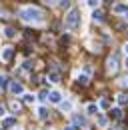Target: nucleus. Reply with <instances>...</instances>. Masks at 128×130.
Here are the masks:
<instances>
[{"label": "nucleus", "instance_id": "nucleus-1", "mask_svg": "<svg viewBox=\"0 0 128 130\" xmlns=\"http://www.w3.org/2000/svg\"><path fill=\"white\" fill-rule=\"evenodd\" d=\"M20 18L24 20V22H40L42 20V12L38 10V8H22L20 10Z\"/></svg>", "mask_w": 128, "mask_h": 130}, {"label": "nucleus", "instance_id": "nucleus-2", "mask_svg": "<svg viewBox=\"0 0 128 130\" xmlns=\"http://www.w3.org/2000/svg\"><path fill=\"white\" fill-rule=\"evenodd\" d=\"M66 26H68L70 30H78L80 28V12L76 8H72V10L68 12V16H66Z\"/></svg>", "mask_w": 128, "mask_h": 130}, {"label": "nucleus", "instance_id": "nucleus-3", "mask_svg": "<svg viewBox=\"0 0 128 130\" xmlns=\"http://www.w3.org/2000/svg\"><path fill=\"white\" fill-rule=\"evenodd\" d=\"M8 88H10V92H12V94H22V92H24V86H22L20 82H10V84H8Z\"/></svg>", "mask_w": 128, "mask_h": 130}, {"label": "nucleus", "instance_id": "nucleus-4", "mask_svg": "<svg viewBox=\"0 0 128 130\" xmlns=\"http://www.w3.org/2000/svg\"><path fill=\"white\" fill-rule=\"evenodd\" d=\"M48 98H50V102H54V104H60V102H62V94H60V92H56V90H54V92H50Z\"/></svg>", "mask_w": 128, "mask_h": 130}, {"label": "nucleus", "instance_id": "nucleus-5", "mask_svg": "<svg viewBox=\"0 0 128 130\" xmlns=\"http://www.w3.org/2000/svg\"><path fill=\"white\" fill-rule=\"evenodd\" d=\"M12 54H14V50H12V48H4V52H2V60H10Z\"/></svg>", "mask_w": 128, "mask_h": 130}, {"label": "nucleus", "instance_id": "nucleus-6", "mask_svg": "<svg viewBox=\"0 0 128 130\" xmlns=\"http://www.w3.org/2000/svg\"><path fill=\"white\" fill-rule=\"evenodd\" d=\"M48 80L52 82V84H56V82H60V74L58 72H50L48 74Z\"/></svg>", "mask_w": 128, "mask_h": 130}, {"label": "nucleus", "instance_id": "nucleus-7", "mask_svg": "<svg viewBox=\"0 0 128 130\" xmlns=\"http://www.w3.org/2000/svg\"><path fill=\"white\" fill-rule=\"evenodd\" d=\"M98 108H100L98 104H88V106H86V112L88 114H98Z\"/></svg>", "mask_w": 128, "mask_h": 130}, {"label": "nucleus", "instance_id": "nucleus-8", "mask_svg": "<svg viewBox=\"0 0 128 130\" xmlns=\"http://www.w3.org/2000/svg\"><path fill=\"white\" fill-rule=\"evenodd\" d=\"M92 18H94V20H98V22H102V20H104V14H102V12L96 8L94 12H92Z\"/></svg>", "mask_w": 128, "mask_h": 130}, {"label": "nucleus", "instance_id": "nucleus-9", "mask_svg": "<svg viewBox=\"0 0 128 130\" xmlns=\"http://www.w3.org/2000/svg\"><path fill=\"white\" fill-rule=\"evenodd\" d=\"M116 62H118V56L114 54V56L110 58V62H108V68H110V70H116Z\"/></svg>", "mask_w": 128, "mask_h": 130}, {"label": "nucleus", "instance_id": "nucleus-10", "mask_svg": "<svg viewBox=\"0 0 128 130\" xmlns=\"http://www.w3.org/2000/svg\"><path fill=\"white\" fill-rule=\"evenodd\" d=\"M126 10H128L126 4H116V6H114V12H126Z\"/></svg>", "mask_w": 128, "mask_h": 130}, {"label": "nucleus", "instance_id": "nucleus-11", "mask_svg": "<svg viewBox=\"0 0 128 130\" xmlns=\"http://www.w3.org/2000/svg\"><path fill=\"white\" fill-rule=\"evenodd\" d=\"M100 108H104V110H108V108H110V102H108L106 98H102V100H100Z\"/></svg>", "mask_w": 128, "mask_h": 130}, {"label": "nucleus", "instance_id": "nucleus-12", "mask_svg": "<svg viewBox=\"0 0 128 130\" xmlns=\"http://www.w3.org/2000/svg\"><path fill=\"white\" fill-rule=\"evenodd\" d=\"M38 116H40L42 120H46V118H48V110H46V108H40V110H38Z\"/></svg>", "mask_w": 128, "mask_h": 130}, {"label": "nucleus", "instance_id": "nucleus-13", "mask_svg": "<svg viewBox=\"0 0 128 130\" xmlns=\"http://www.w3.org/2000/svg\"><path fill=\"white\" fill-rule=\"evenodd\" d=\"M110 116H112V118H120V116H122L120 108H114V110H110Z\"/></svg>", "mask_w": 128, "mask_h": 130}, {"label": "nucleus", "instance_id": "nucleus-14", "mask_svg": "<svg viewBox=\"0 0 128 130\" xmlns=\"http://www.w3.org/2000/svg\"><path fill=\"white\" fill-rule=\"evenodd\" d=\"M16 118H4V126H14Z\"/></svg>", "mask_w": 128, "mask_h": 130}, {"label": "nucleus", "instance_id": "nucleus-15", "mask_svg": "<svg viewBox=\"0 0 128 130\" xmlns=\"http://www.w3.org/2000/svg\"><path fill=\"white\" fill-rule=\"evenodd\" d=\"M118 102L120 104H128V96L126 94H118Z\"/></svg>", "mask_w": 128, "mask_h": 130}, {"label": "nucleus", "instance_id": "nucleus-16", "mask_svg": "<svg viewBox=\"0 0 128 130\" xmlns=\"http://www.w3.org/2000/svg\"><path fill=\"white\" fill-rule=\"evenodd\" d=\"M60 108H62V110H70L72 104H70V102H60Z\"/></svg>", "mask_w": 128, "mask_h": 130}, {"label": "nucleus", "instance_id": "nucleus-17", "mask_svg": "<svg viewBox=\"0 0 128 130\" xmlns=\"http://www.w3.org/2000/svg\"><path fill=\"white\" fill-rule=\"evenodd\" d=\"M74 122H76V124H82V126L86 124V120H84L82 116H74Z\"/></svg>", "mask_w": 128, "mask_h": 130}, {"label": "nucleus", "instance_id": "nucleus-18", "mask_svg": "<svg viewBox=\"0 0 128 130\" xmlns=\"http://www.w3.org/2000/svg\"><path fill=\"white\" fill-rule=\"evenodd\" d=\"M98 4H100V0H88V6L90 8H98Z\"/></svg>", "mask_w": 128, "mask_h": 130}, {"label": "nucleus", "instance_id": "nucleus-19", "mask_svg": "<svg viewBox=\"0 0 128 130\" xmlns=\"http://www.w3.org/2000/svg\"><path fill=\"white\" fill-rule=\"evenodd\" d=\"M78 82L86 86V84H88V76H84V74H82V76H78Z\"/></svg>", "mask_w": 128, "mask_h": 130}, {"label": "nucleus", "instance_id": "nucleus-20", "mask_svg": "<svg viewBox=\"0 0 128 130\" xmlns=\"http://www.w3.org/2000/svg\"><path fill=\"white\" fill-rule=\"evenodd\" d=\"M98 124H100V126H106V124H108V120H106L104 116H100V118H98Z\"/></svg>", "mask_w": 128, "mask_h": 130}, {"label": "nucleus", "instance_id": "nucleus-21", "mask_svg": "<svg viewBox=\"0 0 128 130\" xmlns=\"http://www.w3.org/2000/svg\"><path fill=\"white\" fill-rule=\"evenodd\" d=\"M24 102H28V104L34 102V96H32V94H24Z\"/></svg>", "mask_w": 128, "mask_h": 130}, {"label": "nucleus", "instance_id": "nucleus-22", "mask_svg": "<svg viewBox=\"0 0 128 130\" xmlns=\"http://www.w3.org/2000/svg\"><path fill=\"white\" fill-rule=\"evenodd\" d=\"M6 36H8V38H14V30H12V28H6Z\"/></svg>", "mask_w": 128, "mask_h": 130}, {"label": "nucleus", "instance_id": "nucleus-23", "mask_svg": "<svg viewBox=\"0 0 128 130\" xmlns=\"http://www.w3.org/2000/svg\"><path fill=\"white\" fill-rule=\"evenodd\" d=\"M22 68H24V70H30V68H32V62H30V60H26V62H24V66H22Z\"/></svg>", "mask_w": 128, "mask_h": 130}, {"label": "nucleus", "instance_id": "nucleus-24", "mask_svg": "<svg viewBox=\"0 0 128 130\" xmlns=\"http://www.w3.org/2000/svg\"><path fill=\"white\" fill-rule=\"evenodd\" d=\"M60 6H62V8H68V6H70V0H62Z\"/></svg>", "mask_w": 128, "mask_h": 130}, {"label": "nucleus", "instance_id": "nucleus-25", "mask_svg": "<svg viewBox=\"0 0 128 130\" xmlns=\"http://www.w3.org/2000/svg\"><path fill=\"white\" fill-rule=\"evenodd\" d=\"M38 98H40V100H46V98H48V92H46V90H44V92H40V96H38Z\"/></svg>", "mask_w": 128, "mask_h": 130}, {"label": "nucleus", "instance_id": "nucleus-26", "mask_svg": "<svg viewBox=\"0 0 128 130\" xmlns=\"http://www.w3.org/2000/svg\"><path fill=\"white\" fill-rule=\"evenodd\" d=\"M4 86H6V78H4V76H0V88H4Z\"/></svg>", "mask_w": 128, "mask_h": 130}, {"label": "nucleus", "instance_id": "nucleus-27", "mask_svg": "<svg viewBox=\"0 0 128 130\" xmlns=\"http://www.w3.org/2000/svg\"><path fill=\"white\" fill-rule=\"evenodd\" d=\"M12 110H20V104L18 102H12Z\"/></svg>", "mask_w": 128, "mask_h": 130}, {"label": "nucleus", "instance_id": "nucleus-28", "mask_svg": "<svg viewBox=\"0 0 128 130\" xmlns=\"http://www.w3.org/2000/svg\"><path fill=\"white\" fill-rule=\"evenodd\" d=\"M4 114H6V110H4V106H2V104H0V118H2V116H4Z\"/></svg>", "mask_w": 128, "mask_h": 130}, {"label": "nucleus", "instance_id": "nucleus-29", "mask_svg": "<svg viewBox=\"0 0 128 130\" xmlns=\"http://www.w3.org/2000/svg\"><path fill=\"white\" fill-rule=\"evenodd\" d=\"M124 20H126V22H128V10H126V12H124Z\"/></svg>", "mask_w": 128, "mask_h": 130}, {"label": "nucleus", "instance_id": "nucleus-30", "mask_svg": "<svg viewBox=\"0 0 128 130\" xmlns=\"http://www.w3.org/2000/svg\"><path fill=\"white\" fill-rule=\"evenodd\" d=\"M124 52H126V54H128V42H126V46H124Z\"/></svg>", "mask_w": 128, "mask_h": 130}, {"label": "nucleus", "instance_id": "nucleus-31", "mask_svg": "<svg viewBox=\"0 0 128 130\" xmlns=\"http://www.w3.org/2000/svg\"><path fill=\"white\" fill-rule=\"evenodd\" d=\"M44 2H48V4H54V0H44Z\"/></svg>", "mask_w": 128, "mask_h": 130}, {"label": "nucleus", "instance_id": "nucleus-32", "mask_svg": "<svg viewBox=\"0 0 128 130\" xmlns=\"http://www.w3.org/2000/svg\"><path fill=\"white\" fill-rule=\"evenodd\" d=\"M124 86H128V78H124Z\"/></svg>", "mask_w": 128, "mask_h": 130}, {"label": "nucleus", "instance_id": "nucleus-33", "mask_svg": "<svg viewBox=\"0 0 128 130\" xmlns=\"http://www.w3.org/2000/svg\"><path fill=\"white\" fill-rule=\"evenodd\" d=\"M66 130H74V126H68V128H66Z\"/></svg>", "mask_w": 128, "mask_h": 130}]
</instances>
